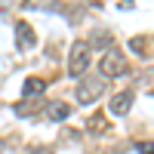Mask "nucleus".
Instances as JSON below:
<instances>
[{
  "mask_svg": "<svg viewBox=\"0 0 154 154\" xmlns=\"http://www.w3.org/2000/svg\"><path fill=\"white\" fill-rule=\"evenodd\" d=\"M16 46L22 49V53H28V49L37 46V34L28 22H16Z\"/></svg>",
  "mask_w": 154,
  "mask_h": 154,
  "instance_id": "20e7f679",
  "label": "nucleus"
},
{
  "mask_svg": "<svg viewBox=\"0 0 154 154\" xmlns=\"http://www.w3.org/2000/svg\"><path fill=\"white\" fill-rule=\"evenodd\" d=\"M28 154H53V148H46V145H37V148H28Z\"/></svg>",
  "mask_w": 154,
  "mask_h": 154,
  "instance_id": "9b49d317",
  "label": "nucleus"
},
{
  "mask_svg": "<svg viewBox=\"0 0 154 154\" xmlns=\"http://www.w3.org/2000/svg\"><path fill=\"white\" fill-rule=\"evenodd\" d=\"M99 68H102V77H123V74H126V59H123L120 49L111 46V49H105Z\"/></svg>",
  "mask_w": 154,
  "mask_h": 154,
  "instance_id": "f03ea898",
  "label": "nucleus"
},
{
  "mask_svg": "<svg viewBox=\"0 0 154 154\" xmlns=\"http://www.w3.org/2000/svg\"><path fill=\"white\" fill-rule=\"evenodd\" d=\"M108 126H111V123H108V117H105L102 111H96L93 117L86 120V130H89V133H108Z\"/></svg>",
  "mask_w": 154,
  "mask_h": 154,
  "instance_id": "6e6552de",
  "label": "nucleus"
},
{
  "mask_svg": "<svg viewBox=\"0 0 154 154\" xmlns=\"http://www.w3.org/2000/svg\"><path fill=\"white\" fill-rule=\"evenodd\" d=\"M130 108H133V93H130V89H123V93H114V96H111V105H108V111H111V114L123 117Z\"/></svg>",
  "mask_w": 154,
  "mask_h": 154,
  "instance_id": "39448f33",
  "label": "nucleus"
},
{
  "mask_svg": "<svg viewBox=\"0 0 154 154\" xmlns=\"http://www.w3.org/2000/svg\"><path fill=\"white\" fill-rule=\"evenodd\" d=\"M130 49L136 56H148V37H133L130 40Z\"/></svg>",
  "mask_w": 154,
  "mask_h": 154,
  "instance_id": "1a4fd4ad",
  "label": "nucleus"
},
{
  "mask_svg": "<svg viewBox=\"0 0 154 154\" xmlns=\"http://www.w3.org/2000/svg\"><path fill=\"white\" fill-rule=\"evenodd\" d=\"M102 93H105V77H89L86 74V80H80V86H77V99L83 102H96Z\"/></svg>",
  "mask_w": 154,
  "mask_h": 154,
  "instance_id": "7ed1b4c3",
  "label": "nucleus"
},
{
  "mask_svg": "<svg viewBox=\"0 0 154 154\" xmlns=\"http://www.w3.org/2000/svg\"><path fill=\"white\" fill-rule=\"evenodd\" d=\"M136 151H139V154H154V142H139Z\"/></svg>",
  "mask_w": 154,
  "mask_h": 154,
  "instance_id": "9d476101",
  "label": "nucleus"
},
{
  "mask_svg": "<svg viewBox=\"0 0 154 154\" xmlns=\"http://www.w3.org/2000/svg\"><path fill=\"white\" fill-rule=\"evenodd\" d=\"M68 114H71V105H65V102H49V105H46V120H65L68 117Z\"/></svg>",
  "mask_w": 154,
  "mask_h": 154,
  "instance_id": "423d86ee",
  "label": "nucleus"
},
{
  "mask_svg": "<svg viewBox=\"0 0 154 154\" xmlns=\"http://www.w3.org/2000/svg\"><path fill=\"white\" fill-rule=\"evenodd\" d=\"M86 71H89V40H74L68 53V74L74 80H83Z\"/></svg>",
  "mask_w": 154,
  "mask_h": 154,
  "instance_id": "f257e3e1",
  "label": "nucleus"
},
{
  "mask_svg": "<svg viewBox=\"0 0 154 154\" xmlns=\"http://www.w3.org/2000/svg\"><path fill=\"white\" fill-rule=\"evenodd\" d=\"M43 89H46V80H40V77H28L25 86H22V96H25V99H37Z\"/></svg>",
  "mask_w": 154,
  "mask_h": 154,
  "instance_id": "0eeeda50",
  "label": "nucleus"
}]
</instances>
